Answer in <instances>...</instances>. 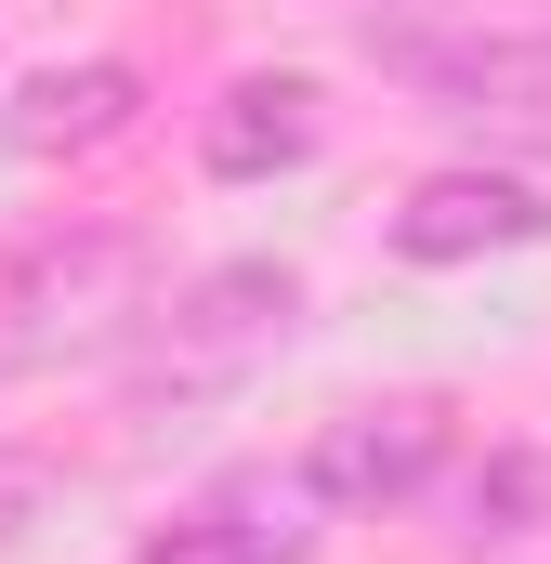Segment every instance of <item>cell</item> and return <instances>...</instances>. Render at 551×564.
Returning <instances> with one entry per match:
<instances>
[{"mask_svg": "<svg viewBox=\"0 0 551 564\" xmlns=\"http://www.w3.org/2000/svg\"><path fill=\"white\" fill-rule=\"evenodd\" d=\"M144 289H158V250L132 224H66L53 250H26L0 276V368H53V355L132 341V315H158Z\"/></svg>", "mask_w": 551, "mask_h": 564, "instance_id": "obj_1", "label": "cell"}, {"mask_svg": "<svg viewBox=\"0 0 551 564\" xmlns=\"http://www.w3.org/2000/svg\"><path fill=\"white\" fill-rule=\"evenodd\" d=\"M289 315H302L289 263H224V276H197L158 328H144V394H224V381H250L276 341H289Z\"/></svg>", "mask_w": 551, "mask_h": 564, "instance_id": "obj_2", "label": "cell"}, {"mask_svg": "<svg viewBox=\"0 0 551 564\" xmlns=\"http://www.w3.org/2000/svg\"><path fill=\"white\" fill-rule=\"evenodd\" d=\"M433 473H446V408L433 394H368V408H342V421L302 446V486L328 512H395Z\"/></svg>", "mask_w": 551, "mask_h": 564, "instance_id": "obj_3", "label": "cell"}, {"mask_svg": "<svg viewBox=\"0 0 551 564\" xmlns=\"http://www.w3.org/2000/svg\"><path fill=\"white\" fill-rule=\"evenodd\" d=\"M420 93H433V119H460L499 158H551V26H486V40L433 53Z\"/></svg>", "mask_w": 551, "mask_h": 564, "instance_id": "obj_4", "label": "cell"}, {"mask_svg": "<svg viewBox=\"0 0 551 564\" xmlns=\"http://www.w3.org/2000/svg\"><path fill=\"white\" fill-rule=\"evenodd\" d=\"M551 197L512 184V171H420L408 210H395V250L408 263H473V250H539Z\"/></svg>", "mask_w": 551, "mask_h": 564, "instance_id": "obj_5", "label": "cell"}, {"mask_svg": "<svg viewBox=\"0 0 551 564\" xmlns=\"http://www.w3.org/2000/svg\"><path fill=\"white\" fill-rule=\"evenodd\" d=\"M144 119V79L132 66H40V79H13V106H0V144L13 158H93V144H119Z\"/></svg>", "mask_w": 551, "mask_h": 564, "instance_id": "obj_6", "label": "cell"}, {"mask_svg": "<svg viewBox=\"0 0 551 564\" xmlns=\"http://www.w3.org/2000/svg\"><path fill=\"white\" fill-rule=\"evenodd\" d=\"M315 486L302 473H250V486H224L197 525H171V539H144L132 564H302L315 552Z\"/></svg>", "mask_w": 551, "mask_h": 564, "instance_id": "obj_7", "label": "cell"}, {"mask_svg": "<svg viewBox=\"0 0 551 564\" xmlns=\"http://www.w3.org/2000/svg\"><path fill=\"white\" fill-rule=\"evenodd\" d=\"M197 158L224 184H263L289 158H315V79H237L210 119H197Z\"/></svg>", "mask_w": 551, "mask_h": 564, "instance_id": "obj_8", "label": "cell"}, {"mask_svg": "<svg viewBox=\"0 0 551 564\" xmlns=\"http://www.w3.org/2000/svg\"><path fill=\"white\" fill-rule=\"evenodd\" d=\"M526 525H551V459L539 446H499L460 486V539H526Z\"/></svg>", "mask_w": 551, "mask_h": 564, "instance_id": "obj_9", "label": "cell"}, {"mask_svg": "<svg viewBox=\"0 0 551 564\" xmlns=\"http://www.w3.org/2000/svg\"><path fill=\"white\" fill-rule=\"evenodd\" d=\"M460 40H486V0H368V53L381 66H433V53H460Z\"/></svg>", "mask_w": 551, "mask_h": 564, "instance_id": "obj_10", "label": "cell"}, {"mask_svg": "<svg viewBox=\"0 0 551 564\" xmlns=\"http://www.w3.org/2000/svg\"><path fill=\"white\" fill-rule=\"evenodd\" d=\"M53 486H66L53 459H26V446H0V552H13V539H26V525L53 512Z\"/></svg>", "mask_w": 551, "mask_h": 564, "instance_id": "obj_11", "label": "cell"}]
</instances>
